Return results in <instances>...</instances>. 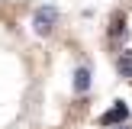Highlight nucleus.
Returning a JSON list of instances; mask_svg holds the SVG:
<instances>
[{"mask_svg":"<svg viewBox=\"0 0 132 129\" xmlns=\"http://www.w3.org/2000/svg\"><path fill=\"white\" fill-rule=\"evenodd\" d=\"M116 68H119L122 77H132V52H122L119 61H116Z\"/></svg>","mask_w":132,"mask_h":129,"instance_id":"20e7f679","label":"nucleus"},{"mask_svg":"<svg viewBox=\"0 0 132 129\" xmlns=\"http://www.w3.org/2000/svg\"><path fill=\"white\" fill-rule=\"evenodd\" d=\"M113 129H132V126H129V123H119V126H113Z\"/></svg>","mask_w":132,"mask_h":129,"instance_id":"423d86ee","label":"nucleus"},{"mask_svg":"<svg viewBox=\"0 0 132 129\" xmlns=\"http://www.w3.org/2000/svg\"><path fill=\"white\" fill-rule=\"evenodd\" d=\"M58 23V10L55 6H39L36 13H32V29L39 32V36H48L52 29H55Z\"/></svg>","mask_w":132,"mask_h":129,"instance_id":"f257e3e1","label":"nucleus"},{"mask_svg":"<svg viewBox=\"0 0 132 129\" xmlns=\"http://www.w3.org/2000/svg\"><path fill=\"white\" fill-rule=\"evenodd\" d=\"M74 90L77 94H87L90 90V71H87V64H77V71H74Z\"/></svg>","mask_w":132,"mask_h":129,"instance_id":"7ed1b4c3","label":"nucleus"},{"mask_svg":"<svg viewBox=\"0 0 132 129\" xmlns=\"http://www.w3.org/2000/svg\"><path fill=\"white\" fill-rule=\"evenodd\" d=\"M129 119V107L126 103H113V110H106V113L100 116V126H119V123Z\"/></svg>","mask_w":132,"mask_h":129,"instance_id":"f03ea898","label":"nucleus"},{"mask_svg":"<svg viewBox=\"0 0 132 129\" xmlns=\"http://www.w3.org/2000/svg\"><path fill=\"white\" fill-rule=\"evenodd\" d=\"M110 39H126V19H119V16L113 19V26H110Z\"/></svg>","mask_w":132,"mask_h":129,"instance_id":"39448f33","label":"nucleus"}]
</instances>
